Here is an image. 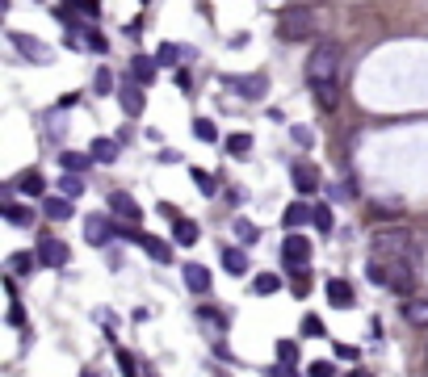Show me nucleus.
Returning <instances> with one entry per match:
<instances>
[{
	"label": "nucleus",
	"mask_w": 428,
	"mask_h": 377,
	"mask_svg": "<svg viewBox=\"0 0 428 377\" xmlns=\"http://www.w3.org/2000/svg\"><path fill=\"white\" fill-rule=\"evenodd\" d=\"M197 319H206V323H214V327H227V315H219V306H202Z\"/></svg>",
	"instance_id": "obj_42"
},
{
	"label": "nucleus",
	"mask_w": 428,
	"mask_h": 377,
	"mask_svg": "<svg viewBox=\"0 0 428 377\" xmlns=\"http://www.w3.org/2000/svg\"><path fill=\"white\" fill-rule=\"evenodd\" d=\"M109 210H114L122 223H135V227L143 223V206L131 197V193H122V188H118V193H109Z\"/></svg>",
	"instance_id": "obj_7"
},
{
	"label": "nucleus",
	"mask_w": 428,
	"mask_h": 377,
	"mask_svg": "<svg viewBox=\"0 0 428 377\" xmlns=\"http://www.w3.org/2000/svg\"><path fill=\"white\" fill-rule=\"evenodd\" d=\"M336 76H340V47L315 43L307 55V84H336Z\"/></svg>",
	"instance_id": "obj_2"
},
{
	"label": "nucleus",
	"mask_w": 428,
	"mask_h": 377,
	"mask_svg": "<svg viewBox=\"0 0 428 377\" xmlns=\"http://www.w3.org/2000/svg\"><path fill=\"white\" fill-rule=\"evenodd\" d=\"M223 151H227L231 159H248V155H252V135H231V139L223 142Z\"/></svg>",
	"instance_id": "obj_25"
},
{
	"label": "nucleus",
	"mask_w": 428,
	"mask_h": 377,
	"mask_svg": "<svg viewBox=\"0 0 428 377\" xmlns=\"http://www.w3.org/2000/svg\"><path fill=\"white\" fill-rule=\"evenodd\" d=\"M307 377H336V365L332 361H311L307 365Z\"/></svg>",
	"instance_id": "obj_39"
},
{
	"label": "nucleus",
	"mask_w": 428,
	"mask_h": 377,
	"mask_svg": "<svg viewBox=\"0 0 428 377\" xmlns=\"http://www.w3.org/2000/svg\"><path fill=\"white\" fill-rule=\"evenodd\" d=\"M114 89H122V84L114 80V72H105V67H101V72L93 76V93H97V96H105V93H114Z\"/></svg>",
	"instance_id": "obj_33"
},
{
	"label": "nucleus",
	"mask_w": 428,
	"mask_h": 377,
	"mask_svg": "<svg viewBox=\"0 0 428 377\" xmlns=\"http://www.w3.org/2000/svg\"><path fill=\"white\" fill-rule=\"evenodd\" d=\"M307 223H315V206H307L302 197L290 201L285 214H282V227H285V231H298V227H307Z\"/></svg>",
	"instance_id": "obj_10"
},
{
	"label": "nucleus",
	"mask_w": 428,
	"mask_h": 377,
	"mask_svg": "<svg viewBox=\"0 0 428 377\" xmlns=\"http://www.w3.org/2000/svg\"><path fill=\"white\" fill-rule=\"evenodd\" d=\"M38 264L63 269V264H67V243H63V239H38Z\"/></svg>",
	"instance_id": "obj_9"
},
{
	"label": "nucleus",
	"mask_w": 428,
	"mask_h": 377,
	"mask_svg": "<svg viewBox=\"0 0 428 377\" xmlns=\"http://www.w3.org/2000/svg\"><path fill=\"white\" fill-rule=\"evenodd\" d=\"M177 59H181V47H172V43H164V47L155 50V63H168V67H172Z\"/></svg>",
	"instance_id": "obj_40"
},
{
	"label": "nucleus",
	"mask_w": 428,
	"mask_h": 377,
	"mask_svg": "<svg viewBox=\"0 0 428 377\" xmlns=\"http://www.w3.org/2000/svg\"><path fill=\"white\" fill-rule=\"evenodd\" d=\"M336 356H340V361H357V348H353V344H336Z\"/></svg>",
	"instance_id": "obj_46"
},
{
	"label": "nucleus",
	"mask_w": 428,
	"mask_h": 377,
	"mask_svg": "<svg viewBox=\"0 0 428 377\" xmlns=\"http://www.w3.org/2000/svg\"><path fill=\"white\" fill-rule=\"evenodd\" d=\"M269 377H298V373H294V365H282V361H278V369H273Z\"/></svg>",
	"instance_id": "obj_47"
},
{
	"label": "nucleus",
	"mask_w": 428,
	"mask_h": 377,
	"mask_svg": "<svg viewBox=\"0 0 428 377\" xmlns=\"http://www.w3.org/2000/svg\"><path fill=\"white\" fill-rule=\"evenodd\" d=\"M311 30H315L311 9L294 4V9H282V13H278V38H282V43H302V38H311Z\"/></svg>",
	"instance_id": "obj_3"
},
{
	"label": "nucleus",
	"mask_w": 428,
	"mask_h": 377,
	"mask_svg": "<svg viewBox=\"0 0 428 377\" xmlns=\"http://www.w3.org/2000/svg\"><path fill=\"white\" fill-rule=\"evenodd\" d=\"M424 356H428V352H424Z\"/></svg>",
	"instance_id": "obj_50"
},
{
	"label": "nucleus",
	"mask_w": 428,
	"mask_h": 377,
	"mask_svg": "<svg viewBox=\"0 0 428 377\" xmlns=\"http://www.w3.org/2000/svg\"><path fill=\"white\" fill-rule=\"evenodd\" d=\"M349 377H370V373H361V369H353V373H349Z\"/></svg>",
	"instance_id": "obj_48"
},
{
	"label": "nucleus",
	"mask_w": 428,
	"mask_h": 377,
	"mask_svg": "<svg viewBox=\"0 0 428 377\" xmlns=\"http://www.w3.org/2000/svg\"><path fill=\"white\" fill-rule=\"evenodd\" d=\"M63 4H80V13H84L89 21H93L97 13H101V4H97V0H63Z\"/></svg>",
	"instance_id": "obj_43"
},
{
	"label": "nucleus",
	"mask_w": 428,
	"mask_h": 377,
	"mask_svg": "<svg viewBox=\"0 0 428 377\" xmlns=\"http://www.w3.org/2000/svg\"><path fill=\"white\" fill-rule=\"evenodd\" d=\"M315 231H324V235L332 231V210L328 206H315Z\"/></svg>",
	"instance_id": "obj_41"
},
{
	"label": "nucleus",
	"mask_w": 428,
	"mask_h": 377,
	"mask_svg": "<svg viewBox=\"0 0 428 377\" xmlns=\"http://www.w3.org/2000/svg\"><path fill=\"white\" fill-rule=\"evenodd\" d=\"M282 260H285V269H307L311 264V243H307V235L290 231L282 243Z\"/></svg>",
	"instance_id": "obj_4"
},
{
	"label": "nucleus",
	"mask_w": 428,
	"mask_h": 377,
	"mask_svg": "<svg viewBox=\"0 0 428 377\" xmlns=\"http://www.w3.org/2000/svg\"><path fill=\"white\" fill-rule=\"evenodd\" d=\"M227 84H231L239 96H248V101H260L265 89H269V80H265V76H256V72H252V76H231Z\"/></svg>",
	"instance_id": "obj_12"
},
{
	"label": "nucleus",
	"mask_w": 428,
	"mask_h": 377,
	"mask_svg": "<svg viewBox=\"0 0 428 377\" xmlns=\"http://www.w3.org/2000/svg\"><path fill=\"white\" fill-rule=\"evenodd\" d=\"M236 239H239V243H256V239H260L256 223H248V218H236Z\"/></svg>",
	"instance_id": "obj_34"
},
{
	"label": "nucleus",
	"mask_w": 428,
	"mask_h": 377,
	"mask_svg": "<svg viewBox=\"0 0 428 377\" xmlns=\"http://www.w3.org/2000/svg\"><path fill=\"white\" fill-rule=\"evenodd\" d=\"M282 285H285V281L278 277V273H260V277L252 281V293H260V298H265V293H278Z\"/></svg>",
	"instance_id": "obj_29"
},
{
	"label": "nucleus",
	"mask_w": 428,
	"mask_h": 377,
	"mask_svg": "<svg viewBox=\"0 0 428 377\" xmlns=\"http://www.w3.org/2000/svg\"><path fill=\"white\" fill-rule=\"evenodd\" d=\"M190 176H193V188H197L202 197H214V193H219V176H214V172H202V168H193Z\"/></svg>",
	"instance_id": "obj_28"
},
{
	"label": "nucleus",
	"mask_w": 428,
	"mask_h": 377,
	"mask_svg": "<svg viewBox=\"0 0 428 377\" xmlns=\"http://www.w3.org/2000/svg\"><path fill=\"white\" fill-rule=\"evenodd\" d=\"M370 256H378L386 264H416V239L407 235L403 227H378Z\"/></svg>",
	"instance_id": "obj_1"
},
{
	"label": "nucleus",
	"mask_w": 428,
	"mask_h": 377,
	"mask_svg": "<svg viewBox=\"0 0 428 377\" xmlns=\"http://www.w3.org/2000/svg\"><path fill=\"white\" fill-rule=\"evenodd\" d=\"M84 377H97V373H93V369H89V373H84Z\"/></svg>",
	"instance_id": "obj_49"
},
{
	"label": "nucleus",
	"mask_w": 428,
	"mask_h": 377,
	"mask_svg": "<svg viewBox=\"0 0 428 377\" xmlns=\"http://www.w3.org/2000/svg\"><path fill=\"white\" fill-rule=\"evenodd\" d=\"M118 101H122V113H126V118H139L143 109H147V101H143V84H135V80H126V84L118 89Z\"/></svg>",
	"instance_id": "obj_11"
},
{
	"label": "nucleus",
	"mask_w": 428,
	"mask_h": 377,
	"mask_svg": "<svg viewBox=\"0 0 428 377\" xmlns=\"http://www.w3.org/2000/svg\"><path fill=\"white\" fill-rule=\"evenodd\" d=\"M403 319L412 327H428V298H407L403 302Z\"/></svg>",
	"instance_id": "obj_18"
},
{
	"label": "nucleus",
	"mask_w": 428,
	"mask_h": 377,
	"mask_svg": "<svg viewBox=\"0 0 428 377\" xmlns=\"http://www.w3.org/2000/svg\"><path fill=\"white\" fill-rule=\"evenodd\" d=\"M311 93H315V101H319L324 113H332L336 101H340V89H336V84H311Z\"/></svg>",
	"instance_id": "obj_24"
},
{
	"label": "nucleus",
	"mask_w": 428,
	"mask_h": 377,
	"mask_svg": "<svg viewBox=\"0 0 428 377\" xmlns=\"http://www.w3.org/2000/svg\"><path fill=\"white\" fill-rule=\"evenodd\" d=\"M9 43L21 50L26 59H34V63H50L55 59V50L43 47V38H34V34H9Z\"/></svg>",
	"instance_id": "obj_6"
},
{
	"label": "nucleus",
	"mask_w": 428,
	"mask_h": 377,
	"mask_svg": "<svg viewBox=\"0 0 428 377\" xmlns=\"http://www.w3.org/2000/svg\"><path fill=\"white\" fill-rule=\"evenodd\" d=\"M17 188H21L26 197H43V193H47V181L38 176V168H30V172H21V176H17Z\"/></svg>",
	"instance_id": "obj_22"
},
{
	"label": "nucleus",
	"mask_w": 428,
	"mask_h": 377,
	"mask_svg": "<svg viewBox=\"0 0 428 377\" xmlns=\"http://www.w3.org/2000/svg\"><path fill=\"white\" fill-rule=\"evenodd\" d=\"M302 331H307V335H324V323H319L315 315H307V319H302Z\"/></svg>",
	"instance_id": "obj_45"
},
{
	"label": "nucleus",
	"mask_w": 428,
	"mask_h": 377,
	"mask_svg": "<svg viewBox=\"0 0 428 377\" xmlns=\"http://www.w3.org/2000/svg\"><path fill=\"white\" fill-rule=\"evenodd\" d=\"M185 285H190V293H210V273H206V264H185Z\"/></svg>",
	"instance_id": "obj_19"
},
{
	"label": "nucleus",
	"mask_w": 428,
	"mask_h": 377,
	"mask_svg": "<svg viewBox=\"0 0 428 377\" xmlns=\"http://www.w3.org/2000/svg\"><path fill=\"white\" fill-rule=\"evenodd\" d=\"M278 361H282V365H294V361H298V344H294V339H278Z\"/></svg>",
	"instance_id": "obj_37"
},
{
	"label": "nucleus",
	"mask_w": 428,
	"mask_h": 377,
	"mask_svg": "<svg viewBox=\"0 0 428 377\" xmlns=\"http://www.w3.org/2000/svg\"><path fill=\"white\" fill-rule=\"evenodd\" d=\"M80 193H84V181H80L76 172H67V176H59V197H72V201H76Z\"/></svg>",
	"instance_id": "obj_31"
},
{
	"label": "nucleus",
	"mask_w": 428,
	"mask_h": 377,
	"mask_svg": "<svg viewBox=\"0 0 428 377\" xmlns=\"http://www.w3.org/2000/svg\"><path fill=\"white\" fill-rule=\"evenodd\" d=\"M290 139L298 142L302 151H307V147H315V135H311V126H290Z\"/></svg>",
	"instance_id": "obj_38"
},
{
	"label": "nucleus",
	"mask_w": 428,
	"mask_h": 377,
	"mask_svg": "<svg viewBox=\"0 0 428 377\" xmlns=\"http://www.w3.org/2000/svg\"><path fill=\"white\" fill-rule=\"evenodd\" d=\"M223 269H227L231 277H243V273H248V252H243V247H223Z\"/></svg>",
	"instance_id": "obj_20"
},
{
	"label": "nucleus",
	"mask_w": 428,
	"mask_h": 377,
	"mask_svg": "<svg viewBox=\"0 0 428 377\" xmlns=\"http://www.w3.org/2000/svg\"><path fill=\"white\" fill-rule=\"evenodd\" d=\"M172 239H177L181 247H193V243H197V223H190V218H177V223H172Z\"/></svg>",
	"instance_id": "obj_26"
},
{
	"label": "nucleus",
	"mask_w": 428,
	"mask_h": 377,
	"mask_svg": "<svg viewBox=\"0 0 428 377\" xmlns=\"http://www.w3.org/2000/svg\"><path fill=\"white\" fill-rule=\"evenodd\" d=\"M118 369H122V377H139V361L126 348H118Z\"/></svg>",
	"instance_id": "obj_35"
},
{
	"label": "nucleus",
	"mask_w": 428,
	"mask_h": 377,
	"mask_svg": "<svg viewBox=\"0 0 428 377\" xmlns=\"http://www.w3.org/2000/svg\"><path fill=\"white\" fill-rule=\"evenodd\" d=\"M290 181L298 188V197H311V193H319V168L315 164H294L290 168Z\"/></svg>",
	"instance_id": "obj_8"
},
{
	"label": "nucleus",
	"mask_w": 428,
	"mask_h": 377,
	"mask_svg": "<svg viewBox=\"0 0 428 377\" xmlns=\"http://www.w3.org/2000/svg\"><path fill=\"white\" fill-rule=\"evenodd\" d=\"M193 135L202 142H219V126H214L210 118H193Z\"/></svg>",
	"instance_id": "obj_32"
},
{
	"label": "nucleus",
	"mask_w": 428,
	"mask_h": 377,
	"mask_svg": "<svg viewBox=\"0 0 428 377\" xmlns=\"http://www.w3.org/2000/svg\"><path fill=\"white\" fill-rule=\"evenodd\" d=\"M118 151H122L118 139H93V147H89V155H93L97 164H114V159H118Z\"/></svg>",
	"instance_id": "obj_21"
},
{
	"label": "nucleus",
	"mask_w": 428,
	"mask_h": 377,
	"mask_svg": "<svg viewBox=\"0 0 428 377\" xmlns=\"http://www.w3.org/2000/svg\"><path fill=\"white\" fill-rule=\"evenodd\" d=\"M43 214H47L50 223H67L76 210H72V197H47L43 201Z\"/></svg>",
	"instance_id": "obj_15"
},
{
	"label": "nucleus",
	"mask_w": 428,
	"mask_h": 377,
	"mask_svg": "<svg viewBox=\"0 0 428 377\" xmlns=\"http://www.w3.org/2000/svg\"><path fill=\"white\" fill-rule=\"evenodd\" d=\"M139 247L155 260V264H168V260H172V247H168L164 239H155V235H139Z\"/></svg>",
	"instance_id": "obj_17"
},
{
	"label": "nucleus",
	"mask_w": 428,
	"mask_h": 377,
	"mask_svg": "<svg viewBox=\"0 0 428 377\" xmlns=\"http://www.w3.org/2000/svg\"><path fill=\"white\" fill-rule=\"evenodd\" d=\"M155 67H160L155 59H147V55H131V76H135V84H143V89L155 84Z\"/></svg>",
	"instance_id": "obj_13"
},
{
	"label": "nucleus",
	"mask_w": 428,
	"mask_h": 377,
	"mask_svg": "<svg viewBox=\"0 0 428 377\" xmlns=\"http://www.w3.org/2000/svg\"><path fill=\"white\" fill-rule=\"evenodd\" d=\"M59 164H63V172H76V176H80V172L93 168L97 159L89 155V151H59Z\"/></svg>",
	"instance_id": "obj_14"
},
{
	"label": "nucleus",
	"mask_w": 428,
	"mask_h": 377,
	"mask_svg": "<svg viewBox=\"0 0 428 377\" xmlns=\"http://www.w3.org/2000/svg\"><path fill=\"white\" fill-rule=\"evenodd\" d=\"M118 235H126L118 223H109V218H101V214H93L89 223H84V243H93V247H105L109 239H118Z\"/></svg>",
	"instance_id": "obj_5"
},
{
	"label": "nucleus",
	"mask_w": 428,
	"mask_h": 377,
	"mask_svg": "<svg viewBox=\"0 0 428 377\" xmlns=\"http://www.w3.org/2000/svg\"><path fill=\"white\" fill-rule=\"evenodd\" d=\"M328 302L340 306V310H349V306H353V285L344 281V277H332V281H328Z\"/></svg>",
	"instance_id": "obj_16"
},
{
	"label": "nucleus",
	"mask_w": 428,
	"mask_h": 377,
	"mask_svg": "<svg viewBox=\"0 0 428 377\" xmlns=\"http://www.w3.org/2000/svg\"><path fill=\"white\" fill-rule=\"evenodd\" d=\"M84 47L93 50V55H105L109 43H105V34H101V30H84Z\"/></svg>",
	"instance_id": "obj_36"
},
{
	"label": "nucleus",
	"mask_w": 428,
	"mask_h": 377,
	"mask_svg": "<svg viewBox=\"0 0 428 377\" xmlns=\"http://www.w3.org/2000/svg\"><path fill=\"white\" fill-rule=\"evenodd\" d=\"M34 264H38V252H13V256H9V269H13V273H30Z\"/></svg>",
	"instance_id": "obj_30"
},
{
	"label": "nucleus",
	"mask_w": 428,
	"mask_h": 377,
	"mask_svg": "<svg viewBox=\"0 0 428 377\" xmlns=\"http://www.w3.org/2000/svg\"><path fill=\"white\" fill-rule=\"evenodd\" d=\"M0 214H4V223H13V227H30V223H34V214H30L26 206H17V201L0 206Z\"/></svg>",
	"instance_id": "obj_27"
},
{
	"label": "nucleus",
	"mask_w": 428,
	"mask_h": 377,
	"mask_svg": "<svg viewBox=\"0 0 428 377\" xmlns=\"http://www.w3.org/2000/svg\"><path fill=\"white\" fill-rule=\"evenodd\" d=\"M290 293H294V298H307V293H311V269H290Z\"/></svg>",
	"instance_id": "obj_23"
},
{
	"label": "nucleus",
	"mask_w": 428,
	"mask_h": 377,
	"mask_svg": "<svg viewBox=\"0 0 428 377\" xmlns=\"http://www.w3.org/2000/svg\"><path fill=\"white\" fill-rule=\"evenodd\" d=\"M9 327H26V310H21L17 302L9 306Z\"/></svg>",
	"instance_id": "obj_44"
}]
</instances>
